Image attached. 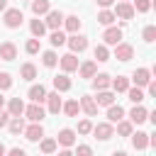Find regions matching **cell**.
I'll list each match as a JSON object with an SVG mask.
<instances>
[{"mask_svg":"<svg viewBox=\"0 0 156 156\" xmlns=\"http://www.w3.org/2000/svg\"><path fill=\"white\" fill-rule=\"evenodd\" d=\"M22 20H24V15H22L20 7H5V27L17 29L22 24Z\"/></svg>","mask_w":156,"mask_h":156,"instance_id":"1","label":"cell"},{"mask_svg":"<svg viewBox=\"0 0 156 156\" xmlns=\"http://www.w3.org/2000/svg\"><path fill=\"white\" fill-rule=\"evenodd\" d=\"M66 44L71 46V51H73V54H83V51L88 49V37H83V34L73 32V34L66 39Z\"/></svg>","mask_w":156,"mask_h":156,"instance_id":"2","label":"cell"},{"mask_svg":"<svg viewBox=\"0 0 156 156\" xmlns=\"http://www.w3.org/2000/svg\"><path fill=\"white\" fill-rule=\"evenodd\" d=\"M112 12H115V17L124 20V22H129V20L134 17V7H132V2H129V0H119V2H117V7H115Z\"/></svg>","mask_w":156,"mask_h":156,"instance_id":"3","label":"cell"},{"mask_svg":"<svg viewBox=\"0 0 156 156\" xmlns=\"http://www.w3.org/2000/svg\"><path fill=\"white\" fill-rule=\"evenodd\" d=\"M93 134H95L100 141H107V139L115 136V127H112V122H100V124L93 127Z\"/></svg>","mask_w":156,"mask_h":156,"instance_id":"4","label":"cell"},{"mask_svg":"<svg viewBox=\"0 0 156 156\" xmlns=\"http://www.w3.org/2000/svg\"><path fill=\"white\" fill-rule=\"evenodd\" d=\"M115 58H117V61H132V58H134V46L117 41V44H115Z\"/></svg>","mask_w":156,"mask_h":156,"instance_id":"5","label":"cell"},{"mask_svg":"<svg viewBox=\"0 0 156 156\" xmlns=\"http://www.w3.org/2000/svg\"><path fill=\"white\" fill-rule=\"evenodd\" d=\"M44 24H46V29H61V24H63V12H61V10H49Z\"/></svg>","mask_w":156,"mask_h":156,"instance_id":"6","label":"cell"},{"mask_svg":"<svg viewBox=\"0 0 156 156\" xmlns=\"http://www.w3.org/2000/svg\"><path fill=\"white\" fill-rule=\"evenodd\" d=\"M29 122H41L44 119V107H41V102H32L29 107H24V112H22Z\"/></svg>","mask_w":156,"mask_h":156,"instance_id":"7","label":"cell"},{"mask_svg":"<svg viewBox=\"0 0 156 156\" xmlns=\"http://www.w3.org/2000/svg\"><path fill=\"white\" fill-rule=\"evenodd\" d=\"M24 139H29V141H39L41 136H44V127H41V122H32L29 127H24Z\"/></svg>","mask_w":156,"mask_h":156,"instance_id":"8","label":"cell"},{"mask_svg":"<svg viewBox=\"0 0 156 156\" xmlns=\"http://www.w3.org/2000/svg\"><path fill=\"white\" fill-rule=\"evenodd\" d=\"M56 144L63 146V149H71V146L76 144V132H73V129H61V132L56 134Z\"/></svg>","mask_w":156,"mask_h":156,"instance_id":"9","label":"cell"},{"mask_svg":"<svg viewBox=\"0 0 156 156\" xmlns=\"http://www.w3.org/2000/svg\"><path fill=\"white\" fill-rule=\"evenodd\" d=\"M58 63H61V71H63V73L78 71V58H76V54H73V51H71V54H66V56H61V58H58Z\"/></svg>","mask_w":156,"mask_h":156,"instance_id":"10","label":"cell"},{"mask_svg":"<svg viewBox=\"0 0 156 156\" xmlns=\"http://www.w3.org/2000/svg\"><path fill=\"white\" fill-rule=\"evenodd\" d=\"M146 117H149V110L141 107V102L134 105L132 112H129V122H132V124H141V122H146Z\"/></svg>","mask_w":156,"mask_h":156,"instance_id":"11","label":"cell"},{"mask_svg":"<svg viewBox=\"0 0 156 156\" xmlns=\"http://www.w3.org/2000/svg\"><path fill=\"white\" fill-rule=\"evenodd\" d=\"M0 58H2V61H15V58H17V46H15V41H2V44H0Z\"/></svg>","mask_w":156,"mask_h":156,"instance_id":"12","label":"cell"},{"mask_svg":"<svg viewBox=\"0 0 156 156\" xmlns=\"http://www.w3.org/2000/svg\"><path fill=\"white\" fill-rule=\"evenodd\" d=\"M102 39H105V44L115 46V44H117V41L122 39V29H119V27H112V24H107V29H105Z\"/></svg>","mask_w":156,"mask_h":156,"instance_id":"13","label":"cell"},{"mask_svg":"<svg viewBox=\"0 0 156 156\" xmlns=\"http://www.w3.org/2000/svg\"><path fill=\"white\" fill-rule=\"evenodd\" d=\"M129 136H132V146H134L136 151H144V149H149V134H146V132H136V134L132 132Z\"/></svg>","mask_w":156,"mask_h":156,"instance_id":"14","label":"cell"},{"mask_svg":"<svg viewBox=\"0 0 156 156\" xmlns=\"http://www.w3.org/2000/svg\"><path fill=\"white\" fill-rule=\"evenodd\" d=\"M132 80H134V85L144 88V85L151 80V71H149V68H136V71L132 73Z\"/></svg>","mask_w":156,"mask_h":156,"instance_id":"15","label":"cell"},{"mask_svg":"<svg viewBox=\"0 0 156 156\" xmlns=\"http://www.w3.org/2000/svg\"><path fill=\"white\" fill-rule=\"evenodd\" d=\"M44 102L49 105V112H51V115H58V112H61V105H63V102H61V98H58V90H56V93H46V100H44Z\"/></svg>","mask_w":156,"mask_h":156,"instance_id":"16","label":"cell"},{"mask_svg":"<svg viewBox=\"0 0 156 156\" xmlns=\"http://www.w3.org/2000/svg\"><path fill=\"white\" fill-rule=\"evenodd\" d=\"M27 98L32 100V102H44L46 100V88L39 83V85H32L29 88V93H27Z\"/></svg>","mask_w":156,"mask_h":156,"instance_id":"17","label":"cell"},{"mask_svg":"<svg viewBox=\"0 0 156 156\" xmlns=\"http://www.w3.org/2000/svg\"><path fill=\"white\" fill-rule=\"evenodd\" d=\"M115 95H117V93H115V90H110V88L98 90V98H95L98 107H100V105H105V107H107V105H112V102H115Z\"/></svg>","mask_w":156,"mask_h":156,"instance_id":"18","label":"cell"},{"mask_svg":"<svg viewBox=\"0 0 156 156\" xmlns=\"http://www.w3.org/2000/svg\"><path fill=\"white\" fill-rule=\"evenodd\" d=\"M80 110L85 112V115H98V102H95V98H90V95H83L80 98Z\"/></svg>","mask_w":156,"mask_h":156,"instance_id":"19","label":"cell"},{"mask_svg":"<svg viewBox=\"0 0 156 156\" xmlns=\"http://www.w3.org/2000/svg\"><path fill=\"white\" fill-rule=\"evenodd\" d=\"M7 112H10V117H20V115L24 112V102H22V98H10V102H7Z\"/></svg>","mask_w":156,"mask_h":156,"instance_id":"20","label":"cell"},{"mask_svg":"<svg viewBox=\"0 0 156 156\" xmlns=\"http://www.w3.org/2000/svg\"><path fill=\"white\" fill-rule=\"evenodd\" d=\"M110 83H112V78L107 73H95L93 76V88L95 90H105V88H110Z\"/></svg>","mask_w":156,"mask_h":156,"instance_id":"21","label":"cell"},{"mask_svg":"<svg viewBox=\"0 0 156 156\" xmlns=\"http://www.w3.org/2000/svg\"><path fill=\"white\" fill-rule=\"evenodd\" d=\"M110 88H112L115 93H127V88H129V78H127V76H117V78H112Z\"/></svg>","mask_w":156,"mask_h":156,"instance_id":"22","label":"cell"},{"mask_svg":"<svg viewBox=\"0 0 156 156\" xmlns=\"http://www.w3.org/2000/svg\"><path fill=\"white\" fill-rule=\"evenodd\" d=\"M122 117H124V110H122L119 105H115V102H112V105H107V122H112V124H115V122H119Z\"/></svg>","mask_w":156,"mask_h":156,"instance_id":"23","label":"cell"},{"mask_svg":"<svg viewBox=\"0 0 156 156\" xmlns=\"http://www.w3.org/2000/svg\"><path fill=\"white\" fill-rule=\"evenodd\" d=\"M24 127H27V124H24L22 115H20V117H12V119L7 122V129H10V134H15V136H17V134H22V132H24Z\"/></svg>","mask_w":156,"mask_h":156,"instance_id":"24","label":"cell"},{"mask_svg":"<svg viewBox=\"0 0 156 156\" xmlns=\"http://www.w3.org/2000/svg\"><path fill=\"white\" fill-rule=\"evenodd\" d=\"M32 2V12L39 17V15H46L49 10H51V2L49 0H29Z\"/></svg>","mask_w":156,"mask_h":156,"instance_id":"25","label":"cell"},{"mask_svg":"<svg viewBox=\"0 0 156 156\" xmlns=\"http://www.w3.org/2000/svg\"><path fill=\"white\" fill-rule=\"evenodd\" d=\"M29 32H32V37L41 39V37H44V32H46V24H44V20H32V22H29Z\"/></svg>","mask_w":156,"mask_h":156,"instance_id":"26","label":"cell"},{"mask_svg":"<svg viewBox=\"0 0 156 156\" xmlns=\"http://www.w3.org/2000/svg\"><path fill=\"white\" fill-rule=\"evenodd\" d=\"M54 88H56L58 93H66V90H71V78H68L66 73L56 76V78H54Z\"/></svg>","mask_w":156,"mask_h":156,"instance_id":"27","label":"cell"},{"mask_svg":"<svg viewBox=\"0 0 156 156\" xmlns=\"http://www.w3.org/2000/svg\"><path fill=\"white\" fill-rule=\"evenodd\" d=\"M115 20H117V17H115V12H112L110 7H102V10L98 12V22H100V24H105V27H107V24H112Z\"/></svg>","mask_w":156,"mask_h":156,"instance_id":"28","label":"cell"},{"mask_svg":"<svg viewBox=\"0 0 156 156\" xmlns=\"http://www.w3.org/2000/svg\"><path fill=\"white\" fill-rule=\"evenodd\" d=\"M80 78H93L95 73H98V66H95V61H85V63H80Z\"/></svg>","mask_w":156,"mask_h":156,"instance_id":"29","label":"cell"},{"mask_svg":"<svg viewBox=\"0 0 156 156\" xmlns=\"http://www.w3.org/2000/svg\"><path fill=\"white\" fill-rule=\"evenodd\" d=\"M20 76H22L24 80H34V78H37V66H34V63H22Z\"/></svg>","mask_w":156,"mask_h":156,"instance_id":"30","label":"cell"},{"mask_svg":"<svg viewBox=\"0 0 156 156\" xmlns=\"http://www.w3.org/2000/svg\"><path fill=\"white\" fill-rule=\"evenodd\" d=\"M61 110H63L68 117H76V115L80 112V102H78V100H68V102L61 105Z\"/></svg>","mask_w":156,"mask_h":156,"instance_id":"31","label":"cell"},{"mask_svg":"<svg viewBox=\"0 0 156 156\" xmlns=\"http://www.w3.org/2000/svg\"><path fill=\"white\" fill-rule=\"evenodd\" d=\"M115 124H117V134H119V136H129V134L134 132V124H132V122H127L124 117H122L119 122H115Z\"/></svg>","mask_w":156,"mask_h":156,"instance_id":"32","label":"cell"},{"mask_svg":"<svg viewBox=\"0 0 156 156\" xmlns=\"http://www.w3.org/2000/svg\"><path fill=\"white\" fill-rule=\"evenodd\" d=\"M63 24H66V29H68L71 34L80 29V20H78V15H68V17H63Z\"/></svg>","mask_w":156,"mask_h":156,"instance_id":"33","label":"cell"},{"mask_svg":"<svg viewBox=\"0 0 156 156\" xmlns=\"http://www.w3.org/2000/svg\"><path fill=\"white\" fill-rule=\"evenodd\" d=\"M93 56L98 58V61H110V49H107V44H98L95 46V51H93Z\"/></svg>","mask_w":156,"mask_h":156,"instance_id":"34","label":"cell"},{"mask_svg":"<svg viewBox=\"0 0 156 156\" xmlns=\"http://www.w3.org/2000/svg\"><path fill=\"white\" fill-rule=\"evenodd\" d=\"M127 95H129V100H132L134 105L144 102V98H146V95H144V90H141L139 85H136V88H127Z\"/></svg>","mask_w":156,"mask_h":156,"instance_id":"35","label":"cell"},{"mask_svg":"<svg viewBox=\"0 0 156 156\" xmlns=\"http://www.w3.org/2000/svg\"><path fill=\"white\" fill-rule=\"evenodd\" d=\"M41 63H44L46 68H54V66L58 63V56H56V51H44V54H41Z\"/></svg>","mask_w":156,"mask_h":156,"instance_id":"36","label":"cell"},{"mask_svg":"<svg viewBox=\"0 0 156 156\" xmlns=\"http://www.w3.org/2000/svg\"><path fill=\"white\" fill-rule=\"evenodd\" d=\"M49 41H51V46H61V44H66V34H63L61 29H51Z\"/></svg>","mask_w":156,"mask_h":156,"instance_id":"37","label":"cell"},{"mask_svg":"<svg viewBox=\"0 0 156 156\" xmlns=\"http://www.w3.org/2000/svg\"><path fill=\"white\" fill-rule=\"evenodd\" d=\"M39 149H41L44 154H54V151L58 149V144H56V139H41V144H39Z\"/></svg>","mask_w":156,"mask_h":156,"instance_id":"38","label":"cell"},{"mask_svg":"<svg viewBox=\"0 0 156 156\" xmlns=\"http://www.w3.org/2000/svg\"><path fill=\"white\" fill-rule=\"evenodd\" d=\"M39 49H41V39H37V37L29 39V41L24 44V51H27V54H37Z\"/></svg>","mask_w":156,"mask_h":156,"instance_id":"39","label":"cell"},{"mask_svg":"<svg viewBox=\"0 0 156 156\" xmlns=\"http://www.w3.org/2000/svg\"><path fill=\"white\" fill-rule=\"evenodd\" d=\"M134 12H149L151 10V0H134Z\"/></svg>","mask_w":156,"mask_h":156,"instance_id":"40","label":"cell"},{"mask_svg":"<svg viewBox=\"0 0 156 156\" xmlns=\"http://www.w3.org/2000/svg\"><path fill=\"white\" fill-rule=\"evenodd\" d=\"M144 41H146V44H151V41H156V27H154V24H149V27H144Z\"/></svg>","mask_w":156,"mask_h":156,"instance_id":"41","label":"cell"},{"mask_svg":"<svg viewBox=\"0 0 156 156\" xmlns=\"http://www.w3.org/2000/svg\"><path fill=\"white\" fill-rule=\"evenodd\" d=\"M10 88H12V76L2 71L0 73V90H10Z\"/></svg>","mask_w":156,"mask_h":156,"instance_id":"42","label":"cell"},{"mask_svg":"<svg viewBox=\"0 0 156 156\" xmlns=\"http://www.w3.org/2000/svg\"><path fill=\"white\" fill-rule=\"evenodd\" d=\"M93 132V122L90 119H80L78 122V134H90Z\"/></svg>","mask_w":156,"mask_h":156,"instance_id":"43","label":"cell"},{"mask_svg":"<svg viewBox=\"0 0 156 156\" xmlns=\"http://www.w3.org/2000/svg\"><path fill=\"white\" fill-rule=\"evenodd\" d=\"M146 93H149V98H156V80L146 83Z\"/></svg>","mask_w":156,"mask_h":156,"instance_id":"44","label":"cell"},{"mask_svg":"<svg viewBox=\"0 0 156 156\" xmlns=\"http://www.w3.org/2000/svg\"><path fill=\"white\" fill-rule=\"evenodd\" d=\"M76 151H78V154H80V156H88V154H93V149H90V146H88V144H80V146H78V149H76Z\"/></svg>","mask_w":156,"mask_h":156,"instance_id":"45","label":"cell"},{"mask_svg":"<svg viewBox=\"0 0 156 156\" xmlns=\"http://www.w3.org/2000/svg\"><path fill=\"white\" fill-rule=\"evenodd\" d=\"M7 122H10V112H2V110H0V129L7 127Z\"/></svg>","mask_w":156,"mask_h":156,"instance_id":"46","label":"cell"},{"mask_svg":"<svg viewBox=\"0 0 156 156\" xmlns=\"http://www.w3.org/2000/svg\"><path fill=\"white\" fill-rule=\"evenodd\" d=\"M5 154H10V156H24V149H20V146H12L10 151H5Z\"/></svg>","mask_w":156,"mask_h":156,"instance_id":"47","label":"cell"},{"mask_svg":"<svg viewBox=\"0 0 156 156\" xmlns=\"http://www.w3.org/2000/svg\"><path fill=\"white\" fill-rule=\"evenodd\" d=\"M95 2H98V5H100V7H110V5H112V2H115V0H95Z\"/></svg>","mask_w":156,"mask_h":156,"instance_id":"48","label":"cell"},{"mask_svg":"<svg viewBox=\"0 0 156 156\" xmlns=\"http://www.w3.org/2000/svg\"><path fill=\"white\" fill-rule=\"evenodd\" d=\"M5 7H7V0H0V12H5Z\"/></svg>","mask_w":156,"mask_h":156,"instance_id":"49","label":"cell"},{"mask_svg":"<svg viewBox=\"0 0 156 156\" xmlns=\"http://www.w3.org/2000/svg\"><path fill=\"white\" fill-rule=\"evenodd\" d=\"M5 151H7V149H5V144H2V141H0V156H2V154H5Z\"/></svg>","mask_w":156,"mask_h":156,"instance_id":"50","label":"cell"},{"mask_svg":"<svg viewBox=\"0 0 156 156\" xmlns=\"http://www.w3.org/2000/svg\"><path fill=\"white\" fill-rule=\"evenodd\" d=\"M2 105H5V98H2V90H0V110H2Z\"/></svg>","mask_w":156,"mask_h":156,"instance_id":"51","label":"cell"}]
</instances>
